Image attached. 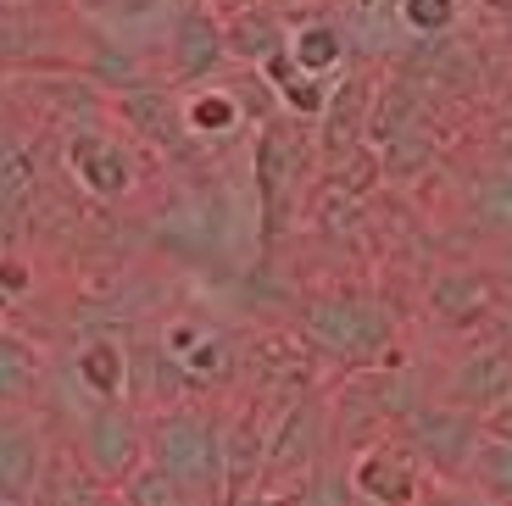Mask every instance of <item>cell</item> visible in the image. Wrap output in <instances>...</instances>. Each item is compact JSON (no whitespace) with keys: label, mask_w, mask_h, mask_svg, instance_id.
I'll list each match as a JSON object with an SVG mask.
<instances>
[{"label":"cell","mask_w":512,"mask_h":506,"mask_svg":"<svg viewBox=\"0 0 512 506\" xmlns=\"http://www.w3.org/2000/svg\"><path fill=\"white\" fill-rule=\"evenodd\" d=\"M290 56L301 73L312 78H340L346 73V28L334 23V17H301V23H290Z\"/></svg>","instance_id":"obj_18"},{"label":"cell","mask_w":512,"mask_h":506,"mask_svg":"<svg viewBox=\"0 0 512 506\" xmlns=\"http://www.w3.org/2000/svg\"><path fill=\"white\" fill-rule=\"evenodd\" d=\"M45 384V362H39L34 340L17 329H0V406H28Z\"/></svg>","instance_id":"obj_20"},{"label":"cell","mask_w":512,"mask_h":506,"mask_svg":"<svg viewBox=\"0 0 512 506\" xmlns=\"http://www.w3.org/2000/svg\"><path fill=\"white\" fill-rule=\"evenodd\" d=\"M290 506H357V490H351V479H346V462H323L318 473H307V479L290 490Z\"/></svg>","instance_id":"obj_25"},{"label":"cell","mask_w":512,"mask_h":506,"mask_svg":"<svg viewBox=\"0 0 512 506\" xmlns=\"http://www.w3.org/2000/svg\"><path fill=\"white\" fill-rule=\"evenodd\" d=\"M329 451H334V418H329V401L312 390L273 418L262 490H295L307 473H318L323 462H329Z\"/></svg>","instance_id":"obj_4"},{"label":"cell","mask_w":512,"mask_h":506,"mask_svg":"<svg viewBox=\"0 0 512 506\" xmlns=\"http://www.w3.org/2000/svg\"><path fill=\"white\" fill-rule=\"evenodd\" d=\"M479 6H490V12H501V17H512V0H479Z\"/></svg>","instance_id":"obj_33"},{"label":"cell","mask_w":512,"mask_h":506,"mask_svg":"<svg viewBox=\"0 0 512 506\" xmlns=\"http://www.w3.org/2000/svg\"><path fill=\"white\" fill-rule=\"evenodd\" d=\"M490 301H496V290H490V279L479 267H446V273L429 284V312H435L440 323H451V329L479 323V317L490 312Z\"/></svg>","instance_id":"obj_16"},{"label":"cell","mask_w":512,"mask_h":506,"mask_svg":"<svg viewBox=\"0 0 512 506\" xmlns=\"http://www.w3.org/2000/svg\"><path fill=\"white\" fill-rule=\"evenodd\" d=\"M67 173L95 195V201H128L140 184V156L128 151V140L106 134V128H84L67 140Z\"/></svg>","instance_id":"obj_9"},{"label":"cell","mask_w":512,"mask_h":506,"mask_svg":"<svg viewBox=\"0 0 512 506\" xmlns=\"http://www.w3.org/2000/svg\"><path fill=\"white\" fill-rule=\"evenodd\" d=\"M373 78L368 73H340L329 89V106H323L318 117V151L323 162H334V156H346L351 145L368 140V117H373Z\"/></svg>","instance_id":"obj_11"},{"label":"cell","mask_w":512,"mask_h":506,"mask_svg":"<svg viewBox=\"0 0 512 506\" xmlns=\"http://www.w3.org/2000/svg\"><path fill=\"white\" fill-rule=\"evenodd\" d=\"M396 434L412 445V456L435 479H462L468 462H474V451H479V440H485V418L440 395V401H412L401 412Z\"/></svg>","instance_id":"obj_3"},{"label":"cell","mask_w":512,"mask_h":506,"mask_svg":"<svg viewBox=\"0 0 512 506\" xmlns=\"http://www.w3.org/2000/svg\"><path fill=\"white\" fill-rule=\"evenodd\" d=\"M307 173H312L307 123L290 112L262 123V134H256V190H262V223H268V234H279V223L290 217V201Z\"/></svg>","instance_id":"obj_6"},{"label":"cell","mask_w":512,"mask_h":506,"mask_svg":"<svg viewBox=\"0 0 512 506\" xmlns=\"http://www.w3.org/2000/svg\"><path fill=\"white\" fill-rule=\"evenodd\" d=\"M112 495H117V506H206L190 484H179L173 473L156 468V462H140Z\"/></svg>","instance_id":"obj_21"},{"label":"cell","mask_w":512,"mask_h":506,"mask_svg":"<svg viewBox=\"0 0 512 506\" xmlns=\"http://www.w3.org/2000/svg\"><path fill=\"white\" fill-rule=\"evenodd\" d=\"M485 434H496V440H512V395L496 406V412H485Z\"/></svg>","instance_id":"obj_29"},{"label":"cell","mask_w":512,"mask_h":506,"mask_svg":"<svg viewBox=\"0 0 512 506\" xmlns=\"http://www.w3.org/2000/svg\"><path fill=\"white\" fill-rule=\"evenodd\" d=\"M268 429L273 423H262L256 401L245 412H234V418H223V495H218V506L245 495V490H262V473H268Z\"/></svg>","instance_id":"obj_12"},{"label":"cell","mask_w":512,"mask_h":506,"mask_svg":"<svg viewBox=\"0 0 512 506\" xmlns=\"http://www.w3.org/2000/svg\"><path fill=\"white\" fill-rule=\"evenodd\" d=\"M229 67V39H223V17L206 12L201 0H184L173 23H167V78L184 89L212 84Z\"/></svg>","instance_id":"obj_8"},{"label":"cell","mask_w":512,"mask_h":506,"mask_svg":"<svg viewBox=\"0 0 512 506\" xmlns=\"http://www.w3.org/2000/svg\"><path fill=\"white\" fill-rule=\"evenodd\" d=\"M28 195H34V156H28V145L17 134L0 128V212L23 206Z\"/></svg>","instance_id":"obj_23"},{"label":"cell","mask_w":512,"mask_h":506,"mask_svg":"<svg viewBox=\"0 0 512 506\" xmlns=\"http://www.w3.org/2000/svg\"><path fill=\"white\" fill-rule=\"evenodd\" d=\"M73 456L106 490H117L145 462V412L134 401H90L73 434Z\"/></svg>","instance_id":"obj_5"},{"label":"cell","mask_w":512,"mask_h":506,"mask_svg":"<svg viewBox=\"0 0 512 506\" xmlns=\"http://www.w3.org/2000/svg\"><path fill=\"white\" fill-rule=\"evenodd\" d=\"M418 506H490L485 495L474 490V484H462V479H440V490H423Z\"/></svg>","instance_id":"obj_27"},{"label":"cell","mask_w":512,"mask_h":506,"mask_svg":"<svg viewBox=\"0 0 512 506\" xmlns=\"http://www.w3.org/2000/svg\"><path fill=\"white\" fill-rule=\"evenodd\" d=\"M179 106H184L190 140H206V145L240 134V123H245V106H240V95H234L229 84H195Z\"/></svg>","instance_id":"obj_19"},{"label":"cell","mask_w":512,"mask_h":506,"mask_svg":"<svg viewBox=\"0 0 512 506\" xmlns=\"http://www.w3.org/2000/svg\"><path fill=\"white\" fill-rule=\"evenodd\" d=\"M145 462L190 484L206 506L223 495V418L201 401H173L145 412Z\"/></svg>","instance_id":"obj_2"},{"label":"cell","mask_w":512,"mask_h":506,"mask_svg":"<svg viewBox=\"0 0 512 506\" xmlns=\"http://www.w3.org/2000/svg\"><path fill=\"white\" fill-rule=\"evenodd\" d=\"M206 12H218V17H234V12H245V6H251V0H201Z\"/></svg>","instance_id":"obj_30"},{"label":"cell","mask_w":512,"mask_h":506,"mask_svg":"<svg viewBox=\"0 0 512 506\" xmlns=\"http://www.w3.org/2000/svg\"><path fill=\"white\" fill-rule=\"evenodd\" d=\"M295 334L307 340V351L318 362L362 373V367L384 362V351L396 340V317L384 312V301L368 290H318L301 301Z\"/></svg>","instance_id":"obj_1"},{"label":"cell","mask_w":512,"mask_h":506,"mask_svg":"<svg viewBox=\"0 0 512 506\" xmlns=\"http://www.w3.org/2000/svg\"><path fill=\"white\" fill-rule=\"evenodd\" d=\"M117 112L134 123V134L140 140H151L156 151H179V145H190V128H184V106L167 101L162 89H128L123 101H117Z\"/></svg>","instance_id":"obj_17"},{"label":"cell","mask_w":512,"mask_h":506,"mask_svg":"<svg viewBox=\"0 0 512 506\" xmlns=\"http://www.w3.org/2000/svg\"><path fill=\"white\" fill-rule=\"evenodd\" d=\"M396 17L412 39H446L462 17V0H396Z\"/></svg>","instance_id":"obj_24"},{"label":"cell","mask_w":512,"mask_h":506,"mask_svg":"<svg viewBox=\"0 0 512 506\" xmlns=\"http://www.w3.org/2000/svg\"><path fill=\"white\" fill-rule=\"evenodd\" d=\"M51 451H45V429L28 406H0V495L17 506L34 501L39 473H45Z\"/></svg>","instance_id":"obj_10"},{"label":"cell","mask_w":512,"mask_h":506,"mask_svg":"<svg viewBox=\"0 0 512 506\" xmlns=\"http://www.w3.org/2000/svg\"><path fill=\"white\" fill-rule=\"evenodd\" d=\"M73 379L90 401H128V384H134V356L117 334H90L73 356Z\"/></svg>","instance_id":"obj_14"},{"label":"cell","mask_w":512,"mask_h":506,"mask_svg":"<svg viewBox=\"0 0 512 506\" xmlns=\"http://www.w3.org/2000/svg\"><path fill=\"white\" fill-rule=\"evenodd\" d=\"M474 217L485 228H496V234H512V167H501V173H485L474 190Z\"/></svg>","instance_id":"obj_26"},{"label":"cell","mask_w":512,"mask_h":506,"mask_svg":"<svg viewBox=\"0 0 512 506\" xmlns=\"http://www.w3.org/2000/svg\"><path fill=\"white\" fill-rule=\"evenodd\" d=\"M223 506H290V490H245V495H234V501H223Z\"/></svg>","instance_id":"obj_28"},{"label":"cell","mask_w":512,"mask_h":506,"mask_svg":"<svg viewBox=\"0 0 512 506\" xmlns=\"http://www.w3.org/2000/svg\"><path fill=\"white\" fill-rule=\"evenodd\" d=\"M0 506H17V501H6V495H0Z\"/></svg>","instance_id":"obj_34"},{"label":"cell","mask_w":512,"mask_h":506,"mask_svg":"<svg viewBox=\"0 0 512 506\" xmlns=\"http://www.w3.org/2000/svg\"><path fill=\"white\" fill-rule=\"evenodd\" d=\"M223 39H229V62L262 67L268 56H279L284 45H290V17L262 6V0H251L245 12L223 17Z\"/></svg>","instance_id":"obj_15"},{"label":"cell","mask_w":512,"mask_h":506,"mask_svg":"<svg viewBox=\"0 0 512 506\" xmlns=\"http://www.w3.org/2000/svg\"><path fill=\"white\" fill-rule=\"evenodd\" d=\"M262 6H273V12L290 17V12H301V6H312V0H262Z\"/></svg>","instance_id":"obj_31"},{"label":"cell","mask_w":512,"mask_h":506,"mask_svg":"<svg viewBox=\"0 0 512 506\" xmlns=\"http://www.w3.org/2000/svg\"><path fill=\"white\" fill-rule=\"evenodd\" d=\"M512 395V351L507 345H485V351L462 356L457 367L446 373V401L468 406V412H496L501 401Z\"/></svg>","instance_id":"obj_13"},{"label":"cell","mask_w":512,"mask_h":506,"mask_svg":"<svg viewBox=\"0 0 512 506\" xmlns=\"http://www.w3.org/2000/svg\"><path fill=\"white\" fill-rule=\"evenodd\" d=\"M346 479L357 490V501H368V506H418L423 490H429V468L412 456V445L396 429L357 445L346 462Z\"/></svg>","instance_id":"obj_7"},{"label":"cell","mask_w":512,"mask_h":506,"mask_svg":"<svg viewBox=\"0 0 512 506\" xmlns=\"http://www.w3.org/2000/svg\"><path fill=\"white\" fill-rule=\"evenodd\" d=\"M340 6H351V12H373V6H384V0H340Z\"/></svg>","instance_id":"obj_32"},{"label":"cell","mask_w":512,"mask_h":506,"mask_svg":"<svg viewBox=\"0 0 512 506\" xmlns=\"http://www.w3.org/2000/svg\"><path fill=\"white\" fill-rule=\"evenodd\" d=\"M462 484H474L490 506H512V440L485 434L474 462H468V473H462Z\"/></svg>","instance_id":"obj_22"},{"label":"cell","mask_w":512,"mask_h":506,"mask_svg":"<svg viewBox=\"0 0 512 506\" xmlns=\"http://www.w3.org/2000/svg\"><path fill=\"white\" fill-rule=\"evenodd\" d=\"M357 506H368V501H357Z\"/></svg>","instance_id":"obj_35"}]
</instances>
